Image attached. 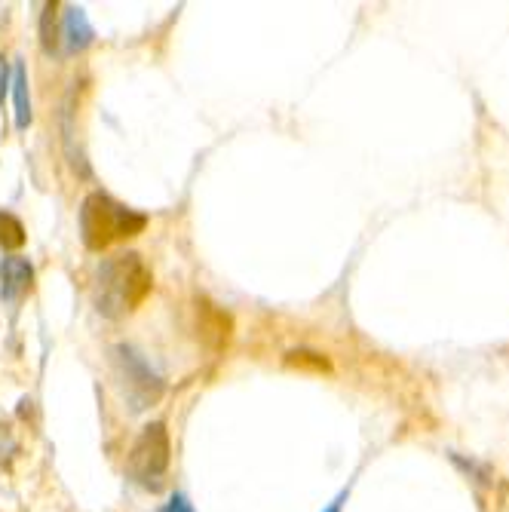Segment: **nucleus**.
Segmentation results:
<instances>
[{
	"mask_svg": "<svg viewBox=\"0 0 509 512\" xmlns=\"http://www.w3.org/2000/svg\"><path fill=\"white\" fill-rule=\"evenodd\" d=\"M154 289V273L138 252H120L102 261L92 286L96 310L108 319H123L145 304Z\"/></svg>",
	"mask_w": 509,
	"mask_h": 512,
	"instance_id": "nucleus-1",
	"label": "nucleus"
},
{
	"mask_svg": "<svg viewBox=\"0 0 509 512\" xmlns=\"http://www.w3.org/2000/svg\"><path fill=\"white\" fill-rule=\"evenodd\" d=\"M148 227V215L145 212H135L123 203H117L114 197L102 194V191H92L83 206H80V234L83 243L89 249H108L114 243L132 240L138 237L142 230Z\"/></svg>",
	"mask_w": 509,
	"mask_h": 512,
	"instance_id": "nucleus-2",
	"label": "nucleus"
},
{
	"mask_svg": "<svg viewBox=\"0 0 509 512\" xmlns=\"http://www.w3.org/2000/svg\"><path fill=\"white\" fill-rule=\"evenodd\" d=\"M169 460H172L169 430H166V424L154 421V424H148L142 433H138V439H135V445L129 451L126 470H129V476L138 485L157 491L163 476H166V470H169Z\"/></svg>",
	"mask_w": 509,
	"mask_h": 512,
	"instance_id": "nucleus-3",
	"label": "nucleus"
},
{
	"mask_svg": "<svg viewBox=\"0 0 509 512\" xmlns=\"http://www.w3.org/2000/svg\"><path fill=\"white\" fill-rule=\"evenodd\" d=\"M123 390L132 399V408H148L163 396V381L151 371V365L129 347H117Z\"/></svg>",
	"mask_w": 509,
	"mask_h": 512,
	"instance_id": "nucleus-4",
	"label": "nucleus"
},
{
	"mask_svg": "<svg viewBox=\"0 0 509 512\" xmlns=\"http://www.w3.org/2000/svg\"><path fill=\"white\" fill-rule=\"evenodd\" d=\"M230 332H234V319H230V313H224V310L215 307L212 301L200 298V301H197V335H200V341H203L212 353H218V350L227 347Z\"/></svg>",
	"mask_w": 509,
	"mask_h": 512,
	"instance_id": "nucleus-5",
	"label": "nucleus"
},
{
	"mask_svg": "<svg viewBox=\"0 0 509 512\" xmlns=\"http://www.w3.org/2000/svg\"><path fill=\"white\" fill-rule=\"evenodd\" d=\"M34 289V267L28 258H4L0 261V292L7 301H19Z\"/></svg>",
	"mask_w": 509,
	"mask_h": 512,
	"instance_id": "nucleus-6",
	"label": "nucleus"
},
{
	"mask_svg": "<svg viewBox=\"0 0 509 512\" xmlns=\"http://www.w3.org/2000/svg\"><path fill=\"white\" fill-rule=\"evenodd\" d=\"M62 37L68 43V53H77V50H86V46L92 43V37H96V31H92L83 10H68L65 25H62Z\"/></svg>",
	"mask_w": 509,
	"mask_h": 512,
	"instance_id": "nucleus-7",
	"label": "nucleus"
},
{
	"mask_svg": "<svg viewBox=\"0 0 509 512\" xmlns=\"http://www.w3.org/2000/svg\"><path fill=\"white\" fill-rule=\"evenodd\" d=\"M13 99H16V126L25 129L31 123V92H28V74L22 62H16L13 68Z\"/></svg>",
	"mask_w": 509,
	"mask_h": 512,
	"instance_id": "nucleus-8",
	"label": "nucleus"
},
{
	"mask_svg": "<svg viewBox=\"0 0 509 512\" xmlns=\"http://www.w3.org/2000/svg\"><path fill=\"white\" fill-rule=\"evenodd\" d=\"M25 224L13 212H0V249H22Z\"/></svg>",
	"mask_w": 509,
	"mask_h": 512,
	"instance_id": "nucleus-9",
	"label": "nucleus"
},
{
	"mask_svg": "<svg viewBox=\"0 0 509 512\" xmlns=\"http://www.w3.org/2000/svg\"><path fill=\"white\" fill-rule=\"evenodd\" d=\"M310 362H313L316 368H329V362L322 359L319 353H304V350H301V353H289V365H310Z\"/></svg>",
	"mask_w": 509,
	"mask_h": 512,
	"instance_id": "nucleus-10",
	"label": "nucleus"
},
{
	"mask_svg": "<svg viewBox=\"0 0 509 512\" xmlns=\"http://www.w3.org/2000/svg\"><path fill=\"white\" fill-rule=\"evenodd\" d=\"M166 512H194V506L188 503V497H184V494H175V497L166 503Z\"/></svg>",
	"mask_w": 509,
	"mask_h": 512,
	"instance_id": "nucleus-11",
	"label": "nucleus"
},
{
	"mask_svg": "<svg viewBox=\"0 0 509 512\" xmlns=\"http://www.w3.org/2000/svg\"><path fill=\"white\" fill-rule=\"evenodd\" d=\"M347 494H350V488H344V491H341V494H338V497H335V500H332L326 509H322V512H341V506L347 503Z\"/></svg>",
	"mask_w": 509,
	"mask_h": 512,
	"instance_id": "nucleus-12",
	"label": "nucleus"
},
{
	"mask_svg": "<svg viewBox=\"0 0 509 512\" xmlns=\"http://www.w3.org/2000/svg\"><path fill=\"white\" fill-rule=\"evenodd\" d=\"M4 86H7V65L0 59V99H4Z\"/></svg>",
	"mask_w": 509,
	"mask_h": 512,
	"instance_id": "nucleus-13",
	"label": "nucleus"
}]
</instances>
